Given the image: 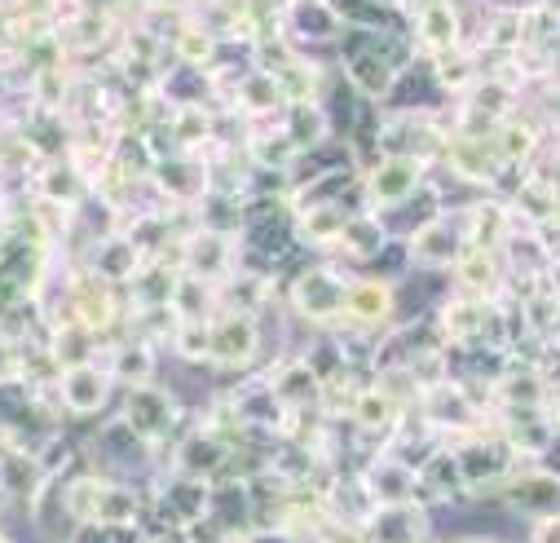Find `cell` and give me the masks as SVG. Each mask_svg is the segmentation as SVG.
<instances>
[{
  "mask_svg": "<svg viewBox=\"0 0 560 543\" xmlns=\"http://www.w3.org/2000/svg\"><path fill=\"white\" fill-rule=\"evenodd\" d=\"M410 182H415V173H410L406 164H393V169H388V173L380 177V190L397 199V195H406V190H410Z\"/></svg>",
  "mask_w": 560,
  "mask_h": 543,
  "instance_id": "5b68a950",
  "label": "cell"
},
{
  "mask_svg": "<svg viewBox=\"0 0 560 543\" xmlns=\"http://www.w3.org/2000/svg\"><path fill=\"white\" fill-rule=\"evenodd\" d=\"M534 543H560V521H542L534 530Z\"/></svg>",
  "mask_w": 560,
  "mask_h": 543,
  "instance_id": "8992f818",
  "label": "cell"
},
{
  "mask_svg": "<svg viewBox=\"0 0 560 543\" xmlns=\"http://www.w3.org/2000/svg\"><path fill=\"white\" fill-rule=\"evenodd\" d=\"M247 340H252V332H247V327H230V332H221V336H217V354H221L225 362H234V358H243V354H247Z\"/></svg>",
  "mask_w": 560,
  "mask_h": 543,
  "instance_id": "277c9868",
  "label": "cell"
},
{
  "mask_svg": "<svg viewBox=\"0 0 560 543\" xmlns=\"http://www.w3.org/2000/svg\"><path fill=\"white\" fill-rule=\"evenodd\" d=\"M128 425L137 434H160L168 425V402L160 393H137L132 406H128Z\"/></svg>",
  "mask_w": 560,
  "mask_h": 543,
  "instance_id": "3957f363",
  "label": "cell"
},
{
  "mask_svg": "<svg viewBox=\"0 0 560 543\" xmlns=\"http://www.w3.org/2000/svg\"><path fill=\"white\" fill-rule=\"evenodd\" d=\"M160 543H164V539H160Z\"/></svg>",
  "mask_w": 560,
  "mask_h": 543,
  "instance_id": "52a82bcc",
  "label": "cell"
},
{
  "mask_svg": "<svg viewBox=\"0 0 560 543\" xmlns=\"http://www.w3.org/2000/svg\"><path fill=\"white\" fill-rule=\"evenodd\" d=\"M62 393H67V402L75 406V412H97V406L106 402V380L97 376V371H67V380H62Z\"/></svg>",
  "mask_w": 560,
  "mask_h": 543,
  "instance_id": "6da1fadb",
  "label": "cell"
},
{
  "mask_svg": "<svg viewBox=\"0 0 560 543\" xmlns=\"http://www.w3.org/2000/svg\"><path fill=\"white\" fill-rule=\"evenodd\" d=\"M508 499L525 512H556L560 508V482L556 477H529V482L512 486Z\"/></svg>",
  "mask_w": 560,
  "mask_h": 543,
  "instance_id": "7a4b0ae2",
  "label": "cell"
}]
</instances>
